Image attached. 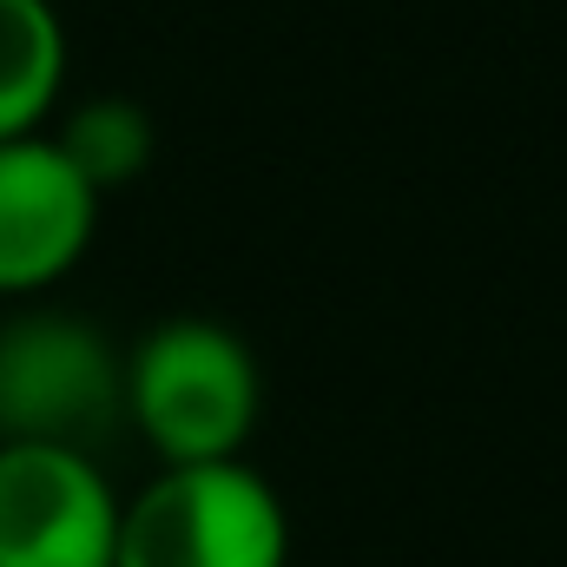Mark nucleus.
Wrapping results in <instances>:
<instances>
[{"instance_id": "obj_2", "label": "nucleus", "mask_w": 567, "mask_h": 567, "mask_svg": "<svg viewBox=\"0 0 567 567\" xmlns=\"http://www.w3.org/2000/svg\"><path fill=\"white\" fill-rule=\"evenodd\" d=\"M113 567H290V508L245 455L158 468L120 508Z\"/></svg>"}, {"instance_id": "obj_5", "label": "nucleus", "mask_w": 567, "mask_h": 567, "mask_svg": "<svg viewBox=\"0 0 567 567\" xmlns=\"http://www.w3.org/2000/svg\"><path fill=\"white\" fill-rule=\"evenodd\" d=\"M100 231V192L53 133L0 140V297H40L80 271Z\"/></svg>"}, {"instance_id": "obj_1", "label": "nucleus", "mask_w": 567, "mask_h": 567, "mask_svg": "<svg viewBox=\"0 0 567 567\" xmlns=\"http://www.w3.org/2000/svg\"><path fill=\"white\" fill-rule=\"evenodd\" d=\"M258 410V357L218 317H165L126 350V423L158 455V468L245 455Z\"/></svg>"}, {"instance_id": "obj_7", "label": "nucleus", "mask_w": 567, "mask_h": 567, "mask_svg": "<svg viewBox=\"0 0 567 567\" xmlns=\"http://www.w3.org/2000/svg\"><path fill=\"white\" fill-rule=\"evenodd\" d=\"M53 145H60L66 165L106 198V192L133 185L145 165H152V152H158V126H152V113H145L133 93H86V100L60 120Z\"/></svg>"}, {"instance_id": "obj_4", "label": "nucleus", "mask_w": 567, "mask_h": 567, "mask_svg": "<svg viewBox=\"0 0 567 567\" xmlns=\"http://www.w3.org/2000/svg\"><path fill=\"white\" fill-rule=\"evenodd\" d=\"M120 508L100 455L0 442V567H113Z\"/></svg>"}, {"instance_id": "obj_3", "label": "nucleus", "mask_w": 567, "mask_h": 567, "mask_svg": "<svg viewBox=\"0 0 567 567\" xmlns=\"http://www.w3.org/2000/svg\"><path fill=\"white\" fill-rule=\"evenodd\" d=\"M126 423V357L73 310H20L0 323V442L100 449Z\"/></svg>"}, {"instance_id": "obj_6", "label": "nucleus", "mask_w": 567, "mask_h": 567, "mask_svg": "<svg viewBox=\"0 0 567 567\" xmlns=\"http://www.w3.org/2000/svg\"><path fill=\"white\" fill-rule=\"evenodd\" d=\"M66 93V20L53 0H0V140L47 133Z\"/></svg>"}]
</instances>
